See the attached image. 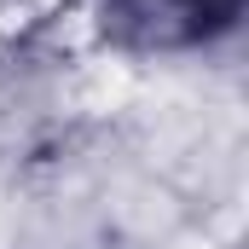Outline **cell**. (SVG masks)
<instances>
[{
  "mask_svg": "<svg viewBox=\"0 0 249 249\" xmlns=\"http://www.w3.org/2000/svg\"><path fill=\"white\" fill-rule=\"evenodd\" d=\"M99 35L139 58H191L244 29L249 0H87Z\"/></svg>",
  "mask_w": 249,
  "mask_h": 249,
  "instance_id": "cell-1",
  "label": "cell"
},
{
  "mask_svg": "<svg viewBox=\"0 0 249 249\" xmlns=\"http://www.w3.org/2000/svg\"><path fill=\"white\" fill-rule=\"evenodd\" d=\"M64 6H75V0H0V58L23 53Z\"/></svg>",
  "mask_w": 249,
  "mask_h": 249,
  "instance_id": "cell-2",
  "label": "cell"
}]
</instances>
